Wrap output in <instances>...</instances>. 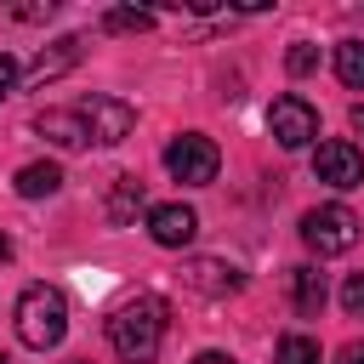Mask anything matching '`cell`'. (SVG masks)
Returning a JSON list of instances; mask_svg holds the SVG:
<instances>
[{"instance_id": "e0dca14e", "label": "cell", "mask_w": 364, "mask_h": 364, "mask_svg": "<svg viewBox=\"0 0 364 364\" xmlns=\"http://www.w3.org/2000/svg\"><path fill=\"white\" fill-rule=\"evenodd\" d=\"M273 364H318V341H313V336H301V330H290V336H279Z\"/></svg>"}, {"instance_id": "9c48e42d", "label": "cell", "mask_w": 364, "mask_h": 364, "mask_svg": "<svg viewBox=\"0 0 364 364\" xmlns=\"http://www.w3.org/2000/svg\"><path fill=\"white\" fill-rule=\"evenodd\" d=\"M182 284H188V290H199V296H233V290L245 284V273H239L233 262L193 256V262H182Z\"/></svg>"}, {"instance_id": "5bb4252c", "label": "cell", "mask_w": 364, "mask_h": 364, "mask_svg": "<svg viewBox=\"0 0 364 364\" xmlns=\"http://www.w3.org/2000/svg\"><path fill=\"white\" fill-rule=\"evenodd\" d=\"M57 188H63V165H51V159H34V165L17 171V193L23 199H51Z\"/></svg>"}, {"instance_id": "484cf974", "label": "cell", "mask_w": 364, "mask_h": 364, "mask_svg": "<svg viewBox=\"0 0 364 364\" xmlns=\"http://www.w3.org/2000/svg\"><path fill=\"white\" fill-rule=\"evenodd\" d=\"M0 364H11V358H6V353H0Z\"/></svg>"}, {"instance_id": "44dd1931", "label": "cell", "mask_w": 364, "mask_h": 364, "mask_svg": "<svg viewBox=\"0 0 364 364\" xmlns=\"http://www.w3.org/2000/svg\"><path fill=\"white\" fill-rule=\"evenodd\" d=\"M51 11H57V6H51V0H46V6H17V11H11V17H23V23H46V17H51Z\"/></svg>"}, {"instance_id": "8fae6325", "label": "cell", "mask_w": 364, "mask_h": 364, "mask_svg": "<svg viewBox=\"0 0 364 364\" xmlns=\"http://www.w3.org/2000/svg\"><path fill=\"white\" fill-rule=\"evenodd\" d=\"M34 131H40V136H51V142H57V148H68V154L91 142V136H85V119H80L74 108H46V114L34 119Z\"/></svg>"}, {"instance_id": "52a82bcc", "label": "cell", "mask_w": 364, "mask_h": 364, "mask_svg": "<svg viewBox=\"0 0 364 364\" xmlns=\"http://www.w3.org/2000/svg\"><path fill=\"white\" fill-rule=\"evenodd\" d=\"M313 176L347 193V188L364 182V154H358L353 142H341V136H336V142H318V148H313Z\"/></svg>"}, {"instance_id": "ffe728a7", "label": "cell", "mask_w": 364, "mask_h": 364, "mask_svg": "<svg viewBox=\"0 0 364 364\" xmlns=\"http://www.w3.org/2000/svg\"><path fill=\"white\" fill-rule=\"evenodd\" d=\"M11 91H17V63H11L6 51H0V102H6Z\"/></svg>"}, {"instance_id": "7a4b0ae2", "label": "cell", "mask_w": 364, "mask_h": 364, "mask_svg": "<svg viewBox=\"0 0 364 364\" xmlns=\"http://www.w3.org/2000/svg\"><path fill=\"white\" fill-rule=\"evenodd\" d=\"M68 336V301L57 284H28L17 296V341L34 353H51Z\"/></svg>"}, {"instance_id": "603a6c76", "label": "cell", "mask_w": 364, "mask_h": 364, "mask_svg": "<svg viewBox=\"0 0 364 364\" xmlns=\"http://www.w3.org/2000/svg\"><path fill=\"white\" fill-rule=\"evenodd\" d=\"M193 364H239V358H228V353H199Z\"/></svg>"}, {"instance_id": "ba28073f", "label": "cell", "mask_w": 364, "mask_h": 364, "mask_svg": "<svg viewBox=\"0 0 364 364\" xmlns=\"http://www.w3.org/2000/svg\"><path fill=\"white\" fill-rule=\"evenodd\" d=\"M193 233H199V210L193 205H154L148 210V239L159 245V250H182V245H193Z\"/></svg>"}, {"instance_id": "7402d4cb", "label": "cell", "mask_w": 364, "mask_h": 364, "mask_svg": "<svg viewBox=\"0 0 364 364\" xmlns=\"http://www.w3.org/2000/svg\"><path fill=\"white\" fill-rule=\"evenodd\" d=\"M336 364H364V341H347V347L336 353Z\"/></svg>"}, {"instance_id": "8992f818", "label": "cell", "mask_w": 364, "mask_h": 364, "mask_svg": "<svg viewBox=\"0 0 364 364\" xmlns=\"http://www.w3.org/2000/svg\"><path fill=\"white\" fill-rule=\"evenodd\" d=\"M267 131H273L279 148H307V142L318 136V108H313L307 97L284 91V97H273V108H267Z\"/></svg>"}, {"instance_id": "30bf717a", "label": "cell", "mask_w": 364, "mask_h": 364, "mask_svg": "<svg viewBox=\"0 0 364 364\" xmlns=\"http://www.w3.org/2000/svg\"><path fill=\"white\" fill-rule=\"evenodd\" d=\"M80 57H85V40H80V34H63V40H51V46H46V51L28 63V80H34V85H46V80L68 74Z\"/></svg>"}, {"instance_id": "d6986e66", "label": "cell", "mask_w": 364, "mask_h": 364, "mask_svg": "<svg viewBox=\"0 0 364 364\" xmlns=\"http://www.w3.org/2000/svg\"><path fill=\"white\" fill-rule=\"evenodd\" d=\"M341 307H347L353 318H364V273H347V284H341Z\"/></svg>"}, {"instance_id": "3957f363", "label": "cell", "mask_w": 364, "mask_h": 364, "mask_svg": "<svg viewBox=\"0 0 364 364\" xmlns=\"http://www.w3.org/2000/svg\"><path fill=\"white\" fill-rule=\"evenodd\" d=\"M301 239H307V250H318V256H347V250L358 245V216H353L347 205H313V210L301 216Z\"/></svg>"}, {"instance_id": "9a60e30c", "label": "cell", "mask_w": 364, "mask_h": 364, "mask_svg": "<svg viewBox=\"0 0 364 364\" xmlns=\"http://www.w3.org/2000/svg\"><path fill=\"white\" fill-rule=\"evenodd\" d=\"M336 80L347 91H364V40H341L336 46Z\"/></svg>"}, {"instance_id": "5b68a950", "label": "cell", "mask_w": 364, "mask_h": 364, "mask_svg": "<svg viewBox=\"0 0 364 364\" xmlns=\"http://www.w3.org/2000/svg\"><path fill=\"white\" fill-rule=\"evenodd\" d=\"M74 114L85 119V136H91V142H102V148L125 142V136H131V125H136V108H131L125 97H108V91H91Z\"/></svg>"}, {"instance_id": "7c38bea8", "label": "cell", "mask_w": 364, "mask_h": 364, "mask_svg": "<svg viewBox=\"0 0 364 364\" xmlns=\"http://www.w3.org/2000/svg\"><path fill=\"white\" fill-rule=\"evenodd\" d=\"M324 296H330V284H324L318 267H290V307L301 318H318L324 313Z\"/></svg>"}, {"instance_id": "4fadbf2b", "label": "cell", "mask_w": 364, "mask_h": 364, "mask_svg": "<svg viewBox=\"0 0 364 364\" xmlns=\"http://www.w3.org/2000/svg\"><path fill=\"white\" fill-rule=\"evenodd\" d=\"M148 205V193H142V182L136 176H114V188H108V222L114 228H125V222H136V210Z\"/></svg>"}, {"instance_id": "ac0fdd59", "label": "cell", "mask_w": 364, "mask_h": 364, "mask_svg": "<svg viewBox=\"0 0 364 364\" xmlns=\"http://www.w3.org/2000/svg\"><path fill=\"white\" fill-rule=\"evenodd\" d=\"M284 68H290L296 80H301V74H313V68H318V46H307V40H301V46H290V51H284Z\"/></svg>"}, {"instance_id": "6da1fadb", "label": "cell", "mask_w": 364, "mask_h": 364, "mask_svg": "<svg viewBox=\"0 0 364 364\" xmlns=\"http://www.w3.org/2000/svg\"><path fill=\"white\" fill-rule=\"evenodd\" d=\"M165 324H171L165 296H131V301H119L108 313V347L125 364H154L159 341H165Z\"/></svg>"}, {"instance_id": "2e32d148", "label": "cell", "mask_w": 364, "mask_h": 364, "mask_svg": "<svg viewBox=\"0 0 364 364\" xmlns=\"http://www.w3.org/2000/svg\"><path fill=\"white\" fill-rule=\"evenodd\" d=\"M102 28L108 34H142V28H154V11H142V6H108Z\"/></svg>"}, {"instance_id": "cb8c5ba5", "label": "cell", "mask_w": 364, "mask_h": 364, "mask_svg": "<svg viewBox=\"0 0 364 364\" xmlns=\"http://www.w3.org/2000/svg\"><path fill=\"white\" fill-rule=\"evenodd\" d=\"M353 131H364V102H353Z\"/></svg>"}, {"instance_id": "d4e9b609", "label": "cell", "mask_w": 364, "mask_h": 364, "mask_svg": "<svg viewBox=\"0 0 364 364\" xmlns=\"http://www.w3.org/2000/svg\"><path fill=\"white\" fill-rule=\"evenodd\" d=\"M0 262H11V239L6 233H0Z\"/></svg>"}, {"instance_id": "277c9868", "label": "cell", "mask_w": 364, "mask_h": 364, "mask_svg": "<svg viewBox=\"0 0 364 364\" xmlns=\"http://www.w3.org/2000/svg\"><path fill=\"white\" fill-rule=\"evenodd\" d=\"M216 165H222V154H216V142H210L205 131H182V136H171V148H165V171H171L176 182H188V188L216 182Z\"/></svg>"}]
</instances>
